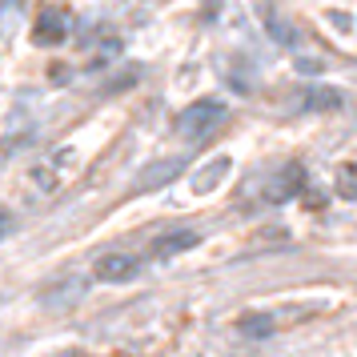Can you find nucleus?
Listing matches in <instances>:
<instances>
[{
	"mask_svg": "<svg viewBox=\"0 0 357 357\" xmlns=\"http://www.w3.org/2000/svg\"><path fill=\"white\" fill-rule=\"evenodd\" d=\"M337 189H341V197H357V165H345L341 169Z\"/></svg>",
	"mask_w": 357,
	"mask_h": 357,
	"instance_id": "6e6552de",
	"label": "nucleus"
},
{
	"mask_svg": "<svg viewBox=\"0 0 357 357\" xmlns=\"http://www.w3.org/2000/svg\"><path fill=\"white\" fill-rule=\"evenodd\" d=\"M297 189H301V169L289 165V169H281V173H277V181L265 189V197H269V201H289Z\"/></svg>",
	"mask_w": 357,
	"mask_h": 357,
	"instance_id": "39448f33",
	"label": "nucleus"
},
{
	"mask_svg": "<svg viewBox=\"0 0 357 357\" xmlns=\"http://www.w3.org/2000/svg\"><path fill=\"white\" fill-rule=\"evenodd\" d=\"M305 100H309V109H337L341 93H337V89H309Z\"/></svg>",
	"mask_w": 357,
	"mask_h": 357,
	"instance_id": "0eeeda50",
	"label": "nucleus"
},
{
	"mask_svg": "<svg viewBox=\"0 0 357 357\" xmlns=\"http://www.w3.org/2000/svg\"><path fill=\"white\" fill-rule=\"evenodd\" d=\"M97 277L100 281H132L137 277V261L129 253H109L97 261Z\"/></svg>",
	"mask_w": 357,
	"mask_h": 357,
	"instance_id": "7ed1b4c3",
	"label": "nucleus"
},
{
	"mask_svg": "<svg viewBox=\"0 0 357 357\" xmlns=\"http://www.w3.org/2000/svg\"><path fill=\"white\" fill-rule=\"evenodd\" d=\"M68 36V13L65 8H45L33 24V40L36 45H61Z\"/></svg>",
	"mask_w": 357,
	"mask_h": 357,
	"instance_id": "f03ea898",
	"label": "nucleus"
},
{
	"mask_svg": "<svg viewBox=\"0 0 357 357\" xmlns=\"http://www.w3.org/2000/svg\"><path fill=\"white\" fill-rule=\"evenodd\" d=\"M225 116H229V109L221 100H197V105H189L177 116V137H185V141H205Z\"/></svg>",
	"mask_w": 357,
	"mask_h": 357,
	"instance_id": "f257e3e1",
	"label": "nucleus"
},
{
	"mask_svg": "<svg viewBox=\"0 0 357 357\" xmlns=\"http://www.w3.org/2000/svg\"><path fill=\"white\" fill-rule=\"evenodd\" d=\"M237 329H241L245 337H269V333H273V317H265V313H257V317H241Z\"/></svg>",
	"mask_w": 357,
	"mask_h": 357,
	"instance_id": "423d86ee",
	"label": "nucleus"
},
{
	"mask_svg": "<svg viewBox=\"0 0 357 357\" xmlns=\"http://www.w3.org/2000/svg\"><path fill=\"white\" fill-rule=\"evenodd\" d=\"M201 241V233L197 229H177V233H169V237H157L153 241V257H177L185 249H193Z\"/></svg>",
	"mask_w": 357,
	"mask_h": 357,
	"instance_id": "20e7f679",
	"label": "nucleus"
}]
</instances>
